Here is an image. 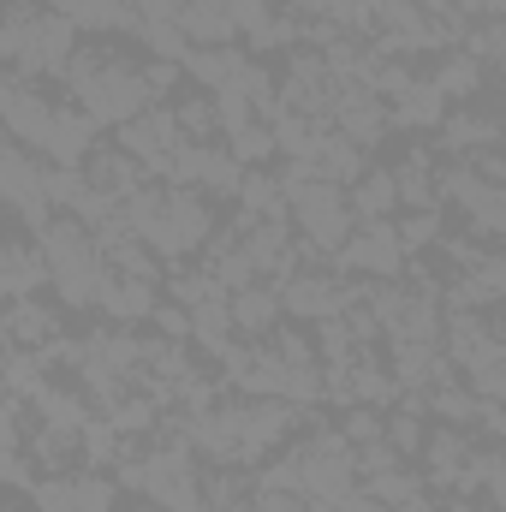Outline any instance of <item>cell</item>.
Masks as SVG:
<instances>
[{
  "instance_id": "cell-20",
  "label": "cell",
  "mask_w": 506,
  "mask_h": 512,
  "mask_svg": "<svg viewBox=\"0 0 506 512\" xmlns=\"http://www.w3.org/2000/svg\"><path fill=\"white\" fill-rule=\"evenodd\" d=\"M239 167H268L274 161V131H268V120H245V126L227 131V143H221Z\"/></svg>"
},
{
  "instance_id": "cell-21",
  "label": "cell",
  "mask_w": 506,
  "mask_h": 512,
  "mask_svg": "<svg viewBox=\"0 0 506 512\" xmlns=\"http://www.w3.org/2000/svg\"><path fill=\"white\" fill-rule=\"evenodd\" d=\"M393 233H399V251L405 256L435 251V239L447 233V209H411L405 221H393Z\"/></svg>"
},
{
  "instance_id": "cell-3",
  "label": "cell",
  "mask_w": 506,
  "mask_h": 512,
  "mask_svg": "<svg viewBox=\"0 0 506 512\" xmlns=\"http://www.w3.org/2000/svg\"><path fill=\"white\" fill-rule=\"evenodd\" d=\"M36 251H42V274H48V286L66 310L96 304V292L108 280V262H102V245L90 239V227H78L72 215H48V227H36Z\"/></svg>"
},
{
  "instance_id": "cell-28",
  "label": "cell",
  "mask_w": 506,
  "mask_h": 512,
  "mask_svg": "<svg viewBox=\"0 0 506 512\" xmlns=\"http://www.w3.org/2000/svg\"><path fill=\"white\" fill-rule=\"evenodd\" d=\"M340 512H393V507H381V501H370V495H358V489H352V495L340 501Z\"/></svg>"
},
{
  "instance_id": "cell-27",
  "label": "cell",
  "mask_w": 506,
  "mask_h": 512,
  "mask_svg": "<svg viewBox=\"0 0 506 512\" xmlns=\"http://www.w3.org/2000/svg\"><path fill=\"white\" fill-rule=\"evenodd\" d=\"M441 512H501V507H489V501H477V495H447Z\"/></svg>"
},
{
  "instance_id": "cell-29",
  "label": "cell",
  "mask_w": 506,
  "mask_h": 512,
  "mask_svg": "<svg viewBox=\"0 0 506 512\" xmlns=\"http://www.w3.org/2000/svg\"><path fill=\"white\" fill-rule=\"evenodd\" d=\"M161 6H167V12H179V6H185V0H161Z\"/></svg>"
},
{
  "instance_id": "cell-8",
  "label": "cell",
  "mask_w": 506,
  "mask_h": 512,
  "mask_svg": "<svg viewBox=\"0 0 506 512\" xmlns=\"http://www.w3.org/2000/svg\"><path fill=\"white\" fill-rule=\"evenodd\" d=\"M54 108H60V102H48L36 84H24V78H0V137L24 143L30 155H42V149H48Z\"/></svg>"
},
{
  "instance_id": "cell-14",
  "label": "cell",
  "mask_w": 506,
  "mask_h": 512,
  "mask_svg": "<svg viewBox=\"0 0 506 512\" xmlns=\"http://www.w3.org/2000/svg\"><path fill=\"white\" fill-rule=\"evenodd\" d=\"M173 30L185 36V48H227V42H239L221 0H185V6L173 12Z\"/></svg>"
},
{
  "instance_id": "cell-9",
  "label": "cell",
  "mask_w": 506,
  "mask_h": 512,
  "mask_svg": "<svg viewBox=\"0 0 506 512\" xmlns=\"http://www.w3.org/2000/svg\"><path fill=\"white\" fill-rule=\"evenodd\" d=\"M471 453H477V435H471V429L429 423V435H423V447H417V459H423V483H429V489H447V495H465Z\"/></svg>"
},
{
  "instance_id": "cell-11",
  "label": "cell",
  "mask_w": 506,
  "mask_h": 512,
  "mask_svg": "<svg viewBox=\"0 0 506 512\" xmlns=\"http://www.w3.org/2000/svg\"><path fill=\"white\" fill-rule=\"evenodd\" d=\"M441 114H447V102H441V90L429 84V78H411L393 102H387V131H411V137H435L441 126Z\"/></svg>"
},
{
  "instance_id": "cell-5",
  "label": "cell",
  "mask_w": 506,
  "mask_h": 512,
  "mask_svg": "<svg viewBox=\"0 0 506 512\" xmlns=\"http://www.w3.org/2000/svg\"><path fill=\"white\" fill-rule=\"evenodd\" d=\"M0 209H12L30 233L48 227V185H42V155H30L24 143L0 137Z\"/></svg>"
},
{
  "instance_id": "cell-10",
  "label": "cell",
  "mask_w": 506,
  "mask_h": 512,
  "mask_svg": "<svg viewBox=\"0 0 506 512\" xmlns=\"http://www.w3.org/2000/svg\"><path fill=\"white\" fill-rule=\"evenodd\" d=\"M334 131L346 137V143H358L364 155L376 149L381 137H387V102H381L376 90H364V84H346L340 96H334Z\"/></svg>"
},
{
  "instance_id": "cell-15",
  "label": "cell",
  "mask_w": 506,
  "mask_h": 512,
  "mask_svg": "<svg viewBox=\"0 0 506 512\" xmlns=\"http://www.w3.org/2000/svg\"><path fill=\"white\" fill-rule=\"evenodd\" d=\"M185 316H191V340H197L203 352H221L227 340H239V334H233V310H227V292H221V286H203V292L185 304Z\"/></svg>"
},
{
  "instance_id": "cell-22",
  "label": "cell",
  "mask_w": 506,
  "mask_h": 512,
  "mask_svg": "<svg viewBox=\"0 0 506 512\" xmlns=\"http://www.w3.org/2000/svg\"><path fill=\"white\" fill-rule=\"evenodd\" d=\"M120 507V483L102 471H72V512H114Z\"/></svg>"
},
{
  "instance_id": "cell-23",
  "label": "cell",
  "mask_w": 506,
  "mask_h": 512,
  "mask_svg": "<svg viewBox=\"0 0 506 512\" xmlns=\"http://www.w3.org/2000/svg\"><path fill=\"white\" fill-rule=\"evenodd\" d=\"M221 6H227L233 36H245L251 48H262V36H268V24H274V0H221Z\"/></svg>"
},
{
  "instance_id": "cell-1",
  "label": "cell",
  "mask_w": 506,
  "mask_h": 512,
  "mask_svg": "<svg viewBox=\"0 0 506 512\" xmlns=\"http://www.w3.org/2000/svg\"><path fill=\"white\" fill-rule=\"evenodd\" d=\"M120 221H126V233L149 256H161L167 268H179L185 256H197L209 245V233L221 227V209H215V197H203L191 185L149 179V185H137L120 203Z\"/></svg>"
},
{
  "instance_id": "cell-24",
  "label": "cell",
  "mask_w": 506,
  "mask_h": 512,
  "mask_svg": "<svg viewBox=\"0 0 506 512\" xmlns=\"http://www.w3.org/2000/svg\"><path fill=\"white\" fill-rule=\"evenodd\" d=\"M381 405H352L346 417H340V435H346V447H370V441H381Z\"/></svg>"
},
{
  "instance_id": "cell-7",
  "label": "cell",
  "mask_w": 506,
  "mask_h": 512,
  "mask_svg": "<svg viewBox=\"0 0 506 512\" xmlns=\"http://www.w3.org/2000/svg\"><path fill=\"white\" fill-rule=\"evenodd\" d=\"M334 262H340L352 280H405V251H399L393 221H358L352 239L334 251Z\"/></svg>"
},
{
  "instance_id": "cell-30",
  "label": "cell",
  "mask_w": 506,
  "mask_h": 512,
  "mask_svg": "<svg viewBox=\"0 0 506 512\" xmlns=\"http://www.w3.org/2000/svg\"><path fill=\"white\" fill-rule=\"evenodd\" d=\"M48 6H54V0H48Z\"/></svg>"
},
{
  "instance_id": "cell-26",
  "label": "cell",
  "mask_w": 506,
  "mask_h": 512,
  "mask_svg": "<svg viewBox=\"0 0 506 512\" xmlns=\"http://www.w3.org/2000/svg\"><path fill=\"white\" fill-rule=\"evenodd\" d=\"M149 322H155L173 346H179V340H191V316H185V304H173V298H161V304L149 310Z\"/></svg>"
},
{
  "instance_id": "cell-13",
  "label": "cell",
  "mask_w": 506,
  "mask_h": 512,
  "mask_svg": "<svg viewBox=\"0 0 506 512\" xmlns=\"http://www.w3.org/2000/svg\"><path fill=\"white\" fill-rule=\"evenodd\" d=\"M96 304L108 310L114 328H137V322H149V310L161 304V286H155V280H131V274H108L102 292H96Z\"/></svg>"
},
{
  "instance_id": "cell-17",
  "label": "cell",
  "mask_w": 506,
  "mask_h": 512,
  "mask_svg": "<svg viewBox=\"0 0 506 512\" xmlns=\"http://www.w3.org/2000/svg\"><path fill=\"white\" fill-rule=\"evenodd\" d=\"M24 447H30V471H36V477H72V471H78V435H72V429L42 423Z\"/></svg>"
},
{
  "instance_id": "cell-25",
  "label": "cell",
  "mask_w": 506,
  "mask_h": 512,
  "mask_svg": "<svg viewBox=\"0 0 506 512\" xmlns=\"http://www.w3.org/2000/svg\"><path fill=\"white\" fill-rule=\"evenodd\" d=\"M12 459H24V411H18V399L0 393V471Z\"/></svg>"
},
{
  "instance_id": "cell-18",
  "label": "cell",
  "mask_w": 506,
  "mask_h": 512,
  "mask_svg": "<svg viewBox=\"0 0 506 512\" xmlns=\"http://www.w3.org/2000/svg\"><path fill=\"white\" fill-rule=\"evenodd\" d=\"M245 60H251V54L227 42V48H185V60H179V66H191V78L215 96V90H227V84L239 78V66H245Z\"/></svg>"
},
{
  "instance_id": "cell-16",
  "label": "cell",
  "mask_w": 506,
  "mask_h": 512,
  "mask_svg": "<svg viewBox=\"0 0 506 512\" xmlns=\"http://www.w3.org/2000/svg\"><path fill=\"white\" fill-rule=\"evenodd\" d=\"M346 209H352V221H393V209H399L393 167H364V173L346 185Z\"/></svg>"
},
{
  "instance_id": "cell-19",
  "label": "cell",
  "mask_w": 506,
  "mask_h": 512,
  "mask_svg": "<svg viewBox=\"0 0 506 512\" xmlns=\"http://www.w3.org/2000/svg\"><path fill=\"white\" fill-rule=\"evenodd\" d=\"M358 495H370L381 507H411L417 495H429V483H423V471H411V465H393V471H381V477H364L358 483Z\"/></svg>"
},
{
  "instance_id": "cell-2",
  "label": "cell",
  "mask_w": 506,
  "mask_h": 512,
  "mask_svg": "<svg viewBox=\"0 0 506 512\" xmlns=\"http://www.w3.org/2000/svg\"><path fill=\"white\" fill-rule=\"evenodd\" d=\"M66 84L84 108V120L102 126H126L143 108H155L149 84H143V54L120 48V42H78L66 60Z\"/></svg>"
},
{
  "instance_id": "cell-12",
  "label": "cell",
  "mask_w": 506,
  "mask_h": 512,
  "mask_svg": "<svg viewBox=\"0 0 506 512\" xmlns=\"http://www.w3.org/2000/svg\"><path fill=\"white\" fill-rule=\"evenodd\" d=\"M227 310H233V334L239 340H268L286 316H280V292L274 286H262V280H251V286H239V292H227Z\"/></svg>"
},
{
  "instance_id": "cell-4",
  "label": "cell",
  "mask_w": 506,
  "mask_h": 512,
  "mask_svg": "<svg viewBox=\"0 0 506 512\" xmlns=\"http://www.w3.org/2000/svg\"><path fill=\"white\" fill-rule=\"evenodd\" d=\"M286 227L298 239V251L310 256H334L346 239H352V209H346V191L328 185V179H304L298 191H286Z\"/></svg>"
},
{
  "instance_id": "cell-6",
  "label": "cell",
  "mask_w": 506,
  "mask_h": 512,
  "mask_svg": "<svg viewBox=\"0 0 506 512\" xmlns=\"http://www.w3.org/2000/svg\"><path fill=\"white\" fill-rule=\"evenodd\" d=\"M280 316H292L298 328H316L328 316H346V304L358 298V280H340V274H286L280 286Z\"/></svg>"
}]
</instances>
